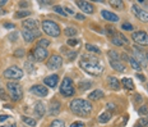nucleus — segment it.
<instances>
[{
    "label": "nucleus",
    "mask_w": 148,
    "mask_h": 127,
    "mask_svg": "<svg viewBox=\"0 0 148 127\" xmlns=\"http://www.w3.org/2000/svg\"><path fill=\"white\" fill-rule=\"evenodd\" d=\"M75 4L78 5L79 8L82 9L84 13H88V14H92L95 12V8L93 5L91 4L89 1H81V0H78V1H75Z\"/></svg>",
    "instance_id": "obj_13"
},
{
    "label": "nucleus",
    "mask_w": 148,
    "mask_h": 127,
    "mask_svg": "<svg viewBox=\"0 0 148 127\" xmlns=\"http://www.w3.org/2000/svg\"><path fill=\"white\" fill-rule=\"evenodd\" d=\"M58 82H59V76L58 75H51L49 77H46V78L44 80V83L46 86H49V87H56Z\"/></svg>",
    "instance_id": "obj_15"
},
{
    "label": "nucleus",
    "mask_w": 148,
    "mask_h": 127,
    "mask_svg": "<svg viewBox=\"0 0 148 127\" xmlns=\"http://www.w3.org/2000/svg\"><path fill=\"white\" fill-rule=\"evenodd\" d=\"M70 110L81 117H87L92 112V103L89 100H84V99H74L69 104Z\"/></svg>",
    "instance_id": "obj_2"
},
{
    "label": "nucleus",
    "mask_w": 148,
    "mask_h": 127,
    "mask_svg": "<svg viewBox=\"0 0 148 127\" xmlns=\"http://www.w3.org/2000/svg\"><path fill=\"white\" fill-rule=\"evenodd\" d=\"M123 58H124V59H126V60H129V63L132 64V67H133L135 71H138V72H140V71H142L140 63H139V62H138L137 59H134L133 57H129L128 54H125V53H124V54H123Z\"/></svg>",
    "instance_id": "obj_16"
},
{
    "label": "nucleus",
    "mask_w": 148,
    "mask_h": 127,
    "mask_svg": "<svg viewBox=\"0 0 148 127\" xmlns=\"http://www.w3.org/2000/svg\"><path fill=\"white\" fill-rule=\"evenodd\" d=\"M49 127H65V122L61 119H54Z\"/></svg>",
    "instance_id": "obj_27"
},
{
    "label": "nucleus",
    "mask_w": 148,
    "mask_h": 127,
    "mask_svg": "<svg viewBox=\"0 0 148 127\" xmlns=\"http://www.w3.org/2000/svg\"><path fill=\"white\" fill-rule=\"evenodd\" d=\"M22 26H23V30L35 31V30H37V27H38V22H37L36 19H33V18H28V19L23 21Z\"/></svg>",
    "instance_id": "obj_14"
},
{
    "label": "nucleus",
    "mask_w": 148,
    "mask_h": 127,
    "mask_svg": "<svg viewBox=\"0 0 148 127\" xmlns=\"http://www.w3.org/2000/svg\"><path fill=\"white\" fill-rule=\"evenodd\" d=\"M121 28L124 30V31H133L134 30V26L132 23H129V22H124L121 24Z\"/></svg>",
    "instance_id": "obj_35"
},
{
    "label": "nucleus",
    "mask_w": 148,
    "mask_h": 127,
    "mask_svg": "<svg viewBox=\"0 0 148 127\" xmlns=\"http://www.w3.org/2000/svg\"><path fill=\"white\" fill-rule=\"evenodd\" d=\"M27 15H31L28 10H19L14 14V17L17 18V19H21V18H24V17H27Z\"/></svg>",
    "instance_id": "obj_29"
},
{
    "label": "nucleus",
    "mask_w": 148,
    "mask_h": 127,
    "mask_svg": "<svg viewBox=\"0 0 148 127\" xmlns=\"http://www.w3.org/2000/svg\"><path fill=\"white\" fill-rule=\"evenodd\" d=\"M107 55L110 57V60H120V57H119V53L114 51V50H110L107 53Z\"/></svg>",
    "instance_id": "obj_31"
},
{
    "label": "nucleus",
    "mask_w": 148,
    "mask_h": 127,
    "mask_svg": "<svg viewBox=\"0 0 148 127\" xmlns=\"http://www.w3.org/2000/svg\"><path fill=\"white\" fill-rule=\"evenodd\" d=\"M101 15H102V18L110 21V22H118L119 21V15H116L115 13H112L110 10H102L101 12Z\"/></svg>",
    "instance_id": "obj_17"
},
{
    "label": "nucleus",
    "mask_w": 148,
    "mask_h": 127,
    "mask_svg": "<svg viewBox=\"0 0 148 127\" xmlns=\"http://www.w3.org/2000/svg\"><path fill=\"white\" fill-rule=\"evenodd\" d=\"M68 45H70V46L78 45V40H77V39H69V40H68Z\"/></svg>",
    "instance_id": "obj_40"
},
{
    "label": "nucleus",
    "mask_w": 148,
    "mask_h": 127,
    "mask_svg": "<svg viewBox=\"0 0 148 127\" xmlns=\"http://www.w3.org/2000/svg\"><path fill=\"white\" fill-rule=\"evenodd\" d=\"M22 35H23V39L26 40L27 42H32L33 40H36V39H38L40 37V31L38 30H35V31H28V30H23V32H22Z\"/></svg>",
    "instance_id": "obj_11"
},
{
    "label": "nucleus",
    "mask_w": 148,
    "mask_h": 127,
    "mask_svg": "<svg viewBox=\"0 0 148 127\" xmlns=\"http://www.w3.org/2000/svg\"><path fill=\"white\" fill-rule=\"evenodd\" d=\"M4 27H5V28H14V24L13 23H5Z\"/></svg>",
    "instance_id": "obj_46"
},
{
    "label": "nucleus",
    "mask_w": 148,
    "mask_h": 127,
    "mask_svg": "<svg viewBox=\"0 0 148 127\" xmlns=\"http://www.w3.org/2000/svg\"><path fill=\"white\" fill-rule=\"evenodd\" d=\"M7 89H8V92H9V96H10V99L13 101H19L21 99H22L23 96V90L22 87H21L19 83L17 82H12L9 81L7 83Z\"/></svg>",
    "instance_id": "obj_3"
},
{
    "label": "nucleus",
    "mask_w": 148,
    "mask_h": 127,
    "mask_svg": "<svg viewBox=\"0 0 148 127\" xmlns=\"http://www.w3.org/2000/svg\"><path fill=\"white\" fill-rule=\"evenodd\" d=\"M107 107V109H109V112H116V105L115 104H112V103H109L106 105Z\"/></svg>",
    "instance_id": "obj_39"
},
{
    "label": "nucleus",
    "mask_w": 148,
    "mask_h": 127,
    "mask_svg": "<svg viewBox=\"0 0 148 127\" xmlns=\"http://www.w3.org/2000/svg\"><path fill=\"white\" fill-rule=\"evenodd\" d=\"M134 127H142V126H139V125H137V123H135V126Z\"/></svg>",
    "instance_id": "obj_50"
},
{
    "label": "nucleus",
    "mask_w": 148,
    "mask_h": 127,
    "mask_svg": "<svg viewBox=\"0 0 148 127\" xmlns=\"http://www.w3.org/2000/svg\"><path fill=\"white\" fill-rule=\"evenodd\" d=\"M118 36H119L120 39H121V41L124 42V44H128V39H126L124 35H121V33H118Z\"/></svg>",
    "instance_id": "obj_43"
},
{
    "label": "nucleus",
    "mask_w": 148,
    "mask_h": 127,
    "mask_svg": "<svg viewBox=\"0 0 148 127\" xmlns=\"http://www.w3.org/2000/svg\"><path fill=\"white\" fill-rule=\"evenodd\" d=\"M31 92L37 95V96H46L49 94V90L44 85H35L31 87Z\"/></svg>",
    "instance_id": "obj_12"
},
{
    "label": "nucleus",
    "mask_w": 148,
    "mask_h": 127,
    "mask_svg": "<svg viewBox=\"0 0 148 127\" xmlns=\"http://www.w3.org/2000/svg\"><path fill=\"white\" fill-rule=\"evenodd\" d=\"M5 4H7V1H0V8H1L3 5H5Z\"/></svg>",
    "instance_id": "obj_49"
},
{
    "label": "nucleus",
    "mask_w": 148,
    "mask_h": 127,
    "mask_svg": "<svg viewBox=\"0 0 148 127\" xmlns=\"http://www.w3.org/2000/svg\"><path fill=\"white\" fill-rule=\"evenodd\" d=\"M49 45H50V40H47V39H40L38 42H37V46L44 48V49H46Z\"/></svg>",
    "instance_id": "obj_28"
},
{
    "label": "nucleus",
    "mask_w": 148,
    "mask_h": 127,
    "mask_svg": "<svg viewBox=\"0 0 148 127\" xmlns=\"http://www.w3.org/2000/svg\"><path fill=\"white\" fill-rule=\"evenodd\" d=\"M147 59H148V54H147Z\"/></svg>",
    "instance_id": "obj_53"
},
{
    "label": "nucleus",
    "mask_w": 148,
    "mask_h": 127,
    "mask_svg": "<svg viewBox=\"0 0 148 127\" xmlns=\"http://www.w3.org/2000/svg\"><path fill=\"white\" fill-rule=\"evenodd\" d=\"M111 42H112L114 45H116V46H123V44H124V42L121 41V39L118 36V33H116L115 36H112V37H111Z\"/></svg>",
    "instance_id": "obj_30"
},
{
    "label": "nucleus",
    "mask_w": 148,
    "mask_h": 127,
    "mask_svg": "<svg viewBox=\"0 0 148 127\" xmlns=\"http://www.w3.org/2000/svg\"><path fill=\"white\" fill-rule=\"evenodd\" d=\"M75 18H77V19H84V18H86V15H83V14H75Z\"/></svg>",
    "instance_id": "obj_47"
},
{
    "label": "nucleus",
    "mask_w": 148,
    "mask_h": 127,
    "mask_svg": "<svg viewBox=\"0 0 148 127\" xmlns=\"http://www.w3.org/2000/svg\"><path fill=\"white\" fill-rule=\"evenodd\" d=\"M132 39L139 45H148V33L144 31H135L132 35Z\"/></svg>",
    "instance_id": "obj_8"
},
{
    "label": "nucleus",
    "mask_w": 148,
    "mask_h": 127,
    "mask_svg": "<svg viewBox=\"0 0 148 127\" xmlns=\"http://www.w3.org/2000/svg\"><path fill=\"white\" fill-rule=\"evenodd\" d=\"M138 113L140 116H148V107L147 105H142V107L138 109Z\"/></svg>",
    "instance_id": "obj_37"
},
{
    "label": "nucleus",
    "mask_w": 148,
    "mask_h": 127,
    "mask_svg": "<svg viewBox=\"0 0 148 127\" xmlns=\"http://www.w3.org/2000/svg\"><path fill=\"white\" fill-rule=\"evenodd\" d=\"M10 127H15V125H13V126H10Z\"/></svg>",
    "instance_id": "obj_51"
},
{
    "label": "nucleus",
    "mask_w": 148,
    "mask_h": 127,
    "mask_svg": "<svg viewBox=\"0 0 148 127\" xmlns=\"http://www.w3.org/2000/svg\"><path fill=\"white\" fill-rule=\"evenodd\" d=\"M54 12H56V13H59V14H61V15H64V17H66V12H65V9L61 8L60 5H56V7L54 8Z\"/></svg>",
    "instance_id": "obj_36"
},
{
    "label": "nucleus",
    "mask_w": 148,
    "mask_h": 127,
    "mask_svg": "<svg viewBox=\"0 0 148 127\" xmlns=\"http://www.w3.org/2000/svg\"><path fill=\"white\" fill-rule=\"evenodd\" d=\"M121 83H123V86H124L125 89H128V90H133L134 89L133 80L129 78V77H124V78L121 80Z\"/></svg>",
    "instance_id": "obj_23"
},
{
    "label": "nucleus",
    "mask_w": 148,
    "mask_h": 127,
    "mask_svg": "<svg viewBox=\"0 0 148 127\" xmlns=\"http://www.w3.org/2000/svg\"><path fill=\"white\" fill-rule=\"evenodd\" d=\"M110 66L118 72H124L125 71V66L120 60H110Z\"/></svg>",
    "instance_id": "obj_20"
},
{
    "label": "nucleus",
    "mask_w": 148,
    "mask_h": 127,
    "mask_svg": "<svg viewBox=\"0 0 148 127\" xmlns=\"http://www.w3.org/2000/svg\"><path fill=\"white\" fill-rule=\"evenodd\" d=\"M86 49H87L88 51L96 53V54H100V53H101V50L97 48V46H95V45H92V44H87V45H86Z\"/></svg>",
    "instance_id": "obj_32"
},
{
    "label": "nucleus",
    "mask_w": 148,
    "mask_h": 127,
    "mask_svg": "<svg viewBox=\"0 0 148 127\" xmlns=\"http://www.w3.org/2000/svg\"><path fill=\"white\" fill-rule=\"evenodd\" d=\"M60 108H61V104H60V103H59V101H58V100H54V101H51L50 114H54V116H56V114L60 112Z\"/></svg>",
    "instance_id": "obj_22"
},
{
    "label": "nucleus",
    "mask_w": 148,
    "mask_h": 127,
    "mask_svg": "<svg viewBox=\"0 0 148 127\" xmlns=\"http://www.w3.org/2000/svg\"><path fill=\"white\" fill-rule=\"evenodd\" d=\"M64 33H65V36H69V37H74V36L78 33V31H77V28H74V27L69 26V27H66V28L64 30Z\"/></svg>",
    "instance_id": "obj_25"
},
{
    "label": "nucleus",
    "mask_w": 148,
    "mask_h": 127,
    "mask_svg": "<svg viewBox=\"0 0 148 127\" xmlns=\"http://www.w3.org/2000/svg\"><path fill=\"white\" fill-rule=\"evenodd\" d=\"M79 87H81V90H88L89 87H92V82L82 81V82H79Z\"/></svg>",
    "instance_id": "obj_33"
},
{
    "label": "nucleus",
    "mask_w": 148,
    "mask_h": 127,
    "mask_svg": "<svg viewBox=\"0 0 148 127\" xmlns=\"http://www.w3.org/2000/svg\"><path fill=\"white\" fill-rule=\"evenodd\" d=\"M79 66L84 72H87L91 76H98L103 72L102 63L92 55H83V58L79 62Z\"/></svg>",
    "instance_id": "obj_1"
},
{
    "label": "nucleus",
    "mask_w": 148,
    "mask_h": 127,
    "mask_svg": "<svg viewBox=\"0 0 148 127\" xmlns=\"http://www.w3.org/2000/svg\"><path fill=\"white\" fill-rule=\"evenodd\" d=\"M60 94L66 98H70L75 94V89H74V83L70 77H65L60 85Z\"/></svg>",
    "instance_id": "obj_5"
},
{
    "label": "nucleus",
    "mask_w": 148,
    "mask_h": 127,
    "mask_svg": "<svg viewBox=\"0 0 148 127\" xmlns=\"http://www.w3.org/2000/svg\"><path fill=\"white\" fill-rule=\"evenodd\" d=\"M32 54H33V59L37 62H44L49 57V51L44 48H40V46H36L35 50L32 51Z\"/></svg>",
    "instance_id": "obj_9"
},
{
    "label": "nucleus",
    "mask_w": 148,
    "mask_h": 127,
    "mask_svg": "<svg viewBox=\"0 0 148 127\" xmlns=\"http://www.w3.org/2000/svg\"><path fill=\"white\" fill-rule=\"evenodd\" d=\"M107 83H109V87L111 90L118 91V90L120 89V82H119V80L116 78L115 76H109L107 77Z\"/></svg>",
    "instance_id": "obj_18"
},
{
    "label": "nucleus",
    "mask_w": 148,
    "mask_h": 127,
    "mask_svg": "<svg viewBox=\"0 0 148 127\" xmlns=\"http://www.w3.org/2000/svg\"><path fill=\"white\" fill-rule=\"evenodd\" d=\"M0 99H1V100H8V95H7V92L3 90V87H0Z\"/></svg>",
    "instance_id": "obj_38"
},
{
    "label": "nucleus",
    "mask_w": 148,
    "mask_h": 127,
    "mask_svg": "<svg viewBox=\"0 0 148 127\" xmlns=\"http://www.w3.org/2000/svg\"><path fill=\"white\" fill-rule=\"evenodd\" d=\"M14 55H15V57H18V58H21V57H23V55H24V51L23 50H17L14 53Z\"/></svg>",
    "instance_id": "obj_42"
},
{
    "label": "nucleus",
    "mask_w": 148,
    "mask_h": 127,
    "mask_svg": "<svg viewBox=\"0 0 148 127\" xmlns=\"http://www.w3.org/2000/svg\"><path fill=\"white\" fill-rule=\"evenodd\" d=\"M137 77H138V78L140 80V81H144V80H146V78H144V76L142 75V73H138V75H137Z\"/></svg>",
    "instance_id": "obj_48"
},
{
    "label": "nucleus",
    "mask_w": 148,
    "mask_h": 127,
    "mask_svg": "<svg viewBox=\"0 0 148 127\" xmlns=\"http://www.w3.org/2000/svg\"><path fill=\"white\" fill-rule=\"evenodd\" d=\"M110 4H111V7H114V8L123 9V1H120V0H111Z\"/></svg>",
    "instance_id": "obj_34"
},
{
    "label": "nucleus",
    "mask_w": 148,
    "mask_h": 127,
    "mask_svg": "<svg viewBox=\"0 0 148 127\" xmlns=\"http://www.w3.org/2000/svg\"><path fill=\"white\" fill-rule=\"evenodd\" d=\"M132 12L135 14V17L138 18L139 21H142V22H148V12H146V10H142V9H139L138 8V5H133L132 7Z\"/></svg>",
    "instance_id": "obj_10"
},
{
    "label": "nucleus",
    "mask_w": 148,
    "mask_h": 127,
    "mask_svg": "<svg viewBox=\"0 0 148 127\" xmlns=\"http://www.w3.org/2000/svg\"><path fill=\"white\" fill-rule=\"evenodd\" d=\"M147 90H148V83H147Z\"/></svg>",
    "instance_id": "obj_52"
},
{
    "label": "nucleus",
    "mask_w": 148,
    "mask_h": 127,
    "mask_svg": "<svg viewBox=\"0 0 148 127\" xmlns=\"http://www.w3.org/2000/svg\"><path fill=\"white\" fill-rule=\"evenodd\" d=\"M105 96V94H103V91L102 90H95V91H92L91 94L88 95V98H89V100H100V99H102Z\"/></svg>",
    "instance_id": "obj_21"
},
{
    "label": "nucleus",
    "mask_w": 148,
    "mask_h": 127,
    "mask_svg": "<svg viewBox=\"0 0 148 127\" xmlns=\"http://www.w3.org/2000/svg\"><path fill=\"white\" fill-rule=\"evenodd\" d=\"M70 127H84V123L83 122H79V121H77V122H74L70 125Z\"/></svg>",
    "instance_id": "obj_41"
},
{
    "label": "nucleus",
    "mask_w": 148,
    "mask_h": 127,
    "mask_svg": "<svg viewBox=\"0 0 148 127\" xmlns=\"http://www.w3.org/2000/svg\"><path fill=\"white\" fill-rule=\"evenodd\" d=\"M9 118V116H7V114H1L0 116V122H4V121H7Z\"/></svg>",
    "instance_id": "obj_44"
},
{
    "label": "nucleus",
    "mask_w": 148,
    "mask_h": 127,
    "mask_svg": "<svg viewBox=\"0 0 148 127\" xmlns=\"http://www.w3.org/2000/svg\"><path fill=\"white\" fill-rule=\"evenodd\" d=\"M4 77L8 80H21L23 78V69L17 66H12L4 71Z\"/></svg>",
    "instance_id": "obj_6"
},
{
    "label": "nucleus",
    "mask_w": 148,
    "mask_h": 127,
    "mask_svg": "<svg viewBox=\"0 0 148 127\" xmlns=\"http://www.w3.org/2000/svg\"><path fill=\"white\" fill-rule=\"evenodd\" d=\"M19 7L21 8H27L28 7V3L27 1H19Z\"/></svg>",
    "instance_id": "obj_45"
},
{
    "label": "nucleus",
    "mask_w": 148,
    "mask_h": 127,
    "mask_svg": "<svg viewBox=\"0 0 148 127\" xmlns=\"http://www.w3.org/2000/svg\"><path fill=\"white\" fill-rule=\"evenodd\" d=\"M63 66V58L58 54H52L47 60V67L50 69H59Z\"/></svg>",
    "instance_id": "obj_7"
},
{
    "label": "nucleus",
    "mask_w": 148,
    "mask_h": 127,
    "mask_svg": "<svg viewBox=\"0 0 148 127\" xmlns=\"http://www.w3.org/2000/svg\"><path fill=\"white\" fill-rule=\"evenodd\" d=\"M22 121L26 125H28V126H31V127H35L36 126V119H33V118H31V117H27V116H23L22 117Z\"/></svg>",
    "instance_id": "obj_26"
},
{
    "label": "nucleus",
    "mask_w": 148,
    "mask_h": 127,
    "mask_svg": "<svg viewBox=\"0 0 148 127\" xmlns=\"http://www.w3.org/2000/svg\"><path fill=\"white\" fill-rule=\"evenodd\" d=\"M42 30H44L45 33H47L49 36H52V37H59L61 33L60 27L58 26V23L50 19H46L42 22Z\"/></svg>",
    "instance_id": "obj_4"
},
{
    "label": "nucleus",
    "mask_w": 148,
    "mask_h": 127,
    "mask_svg": "<svg viewBox=\"0 0 148 127\" xmlns=\"http://www.w3.org/2000/svg\"><path fill=\"white\" fill-rule=\"evenodd\" d=\"M46 113V107L42 101H37L35 104V114L37 117H44Z\"/></svg>",
    "instance_id": "obj_19"
},
{
    "label": "nucleus",
    "mask_w": 148,
    "mask_h": 127,
    "mask_svg": "<svg viewBox=\"0 0 148 127\" xmlns=\"http://www.w3.org/2000/svg\"><path fill=\"white\" fill-rule=\"evenodd\" d=\"M111 119V113L110 112H105L98 117V122L100 123H107Z\"/></svg>",
    "instance_id": "obj_24"
}]
</instances>
